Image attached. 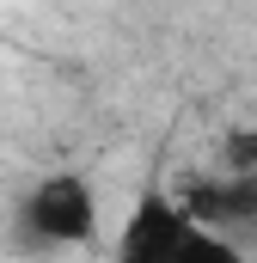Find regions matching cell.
I'll list each match as a JSON object with an SVG mask.
<instances>
[{"label": "cell", "mask_w": 257, "mask_h": 263, "mask_svg": "<svg viewBox=\"0 0 257 263\" xmlns=\"http://www.w3.org/2000/svg\"><path fill=\"white\" fill-rule=\"evenodd\" d=\"M25 227H31L43 245H92L98 227H104L92 178H80V172L43 178V184L25 196Z\"/></svg>", "instance_id": "obj_2"}, {"label": "cell", "mask_w": 257, "mask_h": 263, "mask_svg": "<svg viewBox=\"0 0 257 263\" xmlns=\"http://www.w3.org/2000/svg\"><path fill=\"white\" fill-rule=\"evenodd\" d=\"M117 263H245L239 245H227L196 202L172 190H141L117 233Z\"/></svg>", "instance_id": "obj_1"}]
</instances>
